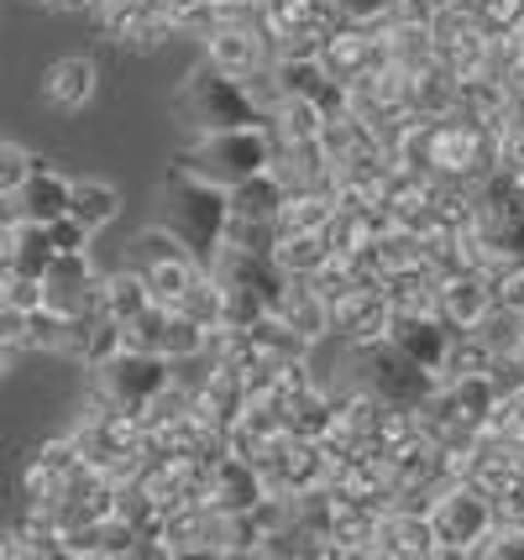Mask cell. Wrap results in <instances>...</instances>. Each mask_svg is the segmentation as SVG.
I'll return each mask as SVG.
<instances>
[{
  "label": "cell",
  "instance_id": "15",
  "mask_svg": "<svg viewBox=\"0 0 524 560\" xmlns=\"http://www.w3.org/2000/svg\"><path fill=\"white\" fill-rule=\"evenodd\" d=\"M430 43H435V63H446L456 79L488 69V32H482L467 11L435 5V16H430Z\"/></svg>",
  "mask_w": 524,
  "mask_h": 560
},
{
  "label": "cell",
  "instance_id": "31",
  "mask_svg": "<svg viewBox=\"0 0 524 560\" xmlns=\"http://www.w3.org/2000/svg\"><path fill=\"white\" fill-rule=\"evenodd\" d=\"M341 195L336 189H289L283 210H278V236L283 231H325V220L336 215Z\"/></svg>",
  "mask_w": 524,
  "mask_h": 560
},
{
  "label": "cell",
  "instance_id": "12",
  "mask_svg": "<svg viewBox=\"0 0 524 560\" xmlns=\"http://www.w3.org/2000/svg\"><path fill=\"white\" fill-rule=\"evenodd\" d=\"M388 319H394V304H388V289L383 283H351V289L330 293V336L347 346H368L388 336Z\"/></svg>",
  "mask_w": 524,
  "mask_h": 560
},
{
  "label": "cell",
  "instance_id": "46",
  "mask_svg": "<svg viewBox=\"0 0 524 560\" xmlns=\"http://www.w3.org/2000/svg\"><path fill=\"white\" fill-rule=\"evenodd\" d=\"M26 550H22V535L16 529H0V560H22Z\"/></svg>",
  "mask_w": 524,
  "mask_h": 560
},
{
  "label": "cell",
  "instance_id": "39",
  "mask_svg": "<svg viewBox=\"0 0 524 560\" xmlns=\"http://www.w3.org/2000/svg\"><path fill=\"white\" fill-rule=\"evenodd\" d=\"M37 163H43V158H32L26 147L0 142V199H16V189L32 178V168H37Z\"/></svg>",
  "mask_w": 524,
  "mask_h": 560
},
{
  "label": "cell",
  "instance_id": "18",
  "mask_svg": "<svg viewBox=\"0 0 524 560\" xmlns=\"http://www.w3.org/2000/svg\"><path fill=\"white\" fill-rule=\"evenodd\" d=\"M388 341L399 346L404 357H415L424 372H435V377H441L456 330H451L441 315H430V310H394V319H388Z\"/></svg>",
  "mask_w": 524,
  "mask_h": 560
},
{
  "label": "cell",
  "instance_id": "49",
  "mask_svg": "<svg viewBox=\"0 0 524 560\" xmlns=\"http://www.w3.org/2000/svg\"><path fill=\"white\" fill-rule=\"evenodd\" d=\"M514 372H520V377H524V357H520V366H514Z\"/></svg>",
  "mask_w": 524,
  "mask_h": 560
},
{
  "label": "cell",
  "instance_id": "32",
  "mask_svg": "<svg viewBox=\"0 0 524 560\" xmlns=\"http://www.w3.org/2000/svg\"><path fill=\"white\" fill-rule=\"evenodd\" d=\"M383 289H388V304H394V310H430V315H435L441 272L430 268V262H420V268L388 272V278H383Z\"/></svg>",
  "mask_w": 524,
  "mask_h": 560
},
{
  "label": "cell",
  "instance_id": "3",
  "mask_svg": "<svg viewBox=\"0 0 524 560\" xmlns=\"http://www.w3.org/2000/svg\"><path fill=\"white\" fill-rule=\"evenodd\" d=\"M174 168L195 173L205 184L236 189L252 173L273 168V131L268 126H236V131H195L174 152Z\"/></svg>",
  "mask_w": 524,
  "mask_h": 560
},
{
  "label": "cell",
  "instance_id": "13",
  "mask_svg": "<svg viewBox=\"0 0 524 560\" xmlns=\"http://www.w3.org/2000/svg\"><path fill=\"white\" fill-rule=\"evenodd\" d=\"M210 272H216L221 289H242V293H252V299H263L268 310H278L283 293H289V272L278 268L268 252H247V246H236V242H225L221 252H216Z\"/></svg>",
  "mask_w": 524,
  "mask_h": 560
},
{
  "label": "cell",
  "instance_id": "4",
  "mask_svg": "<svg viewBox=\"0 0 524 560\" xmlns=\"http://www.w3.org/2000/svg\"><path fill=\"white\" fill-rule=\"evenodd\" d=\"M503 163V126L477 116H435L430 121V178L482 184Z\"/></svg>",
  "mask_w": 524,
  "mask_h": 560
},
{
  "label": "cell",
  "instance_id": "42",
  "mask_svg": "<svg viewBox=\"0 0 524 560\" xmlns=\"http://www.w3.org/2000/svg\"><path fill=\"white\" fill-rule=\"evenodd\" d=\"M48 236H53L58 252H90V236H95V231H90V225H79L74 215H58L48 225Z\"/></svg>",
  "mask_w": 524,
  "mask_h": 560
},
{
  "label": "cell",
  "instance_id": "10",
  "mask_svg": "<svg viewBox=\"0 0 524 560\" xmlns=\"http://www.w3.org/2000/svg\"><path fill=\"white\" fill-rule=\"evenodd\" d=\"M131 246H137V268H142V278H148L152 299H158V304H174V310H178L184 289L200 278L205 262L184 242H178L168 225H152V231H142Z\"/></svg>",
  "mask_w": 524,
  "mask_h": 560
},
{
  "label": "cell",
  "instance_id": "37",
  "mask_svg": "<svg viewBox=\"0 0 524 560\" xmlns=\"http://www.w3.org/2000/svg\"><path fill=\"white\" fill-rule=\"evenodd\" d=\"M482 278L493 289V304H509V310L524 315V257H493L482 268Z\"/></svg>",
  "mask_w": 524,
  "mask_h": 560
},
{
  "label": "cell",
  "instance_id": "23",
  "mask_svg": "<svg viewBox=\"0 0 524 560\" xmlns=\"http://www.w3.org/2000/svg\"><path fill=\"white\" fill-rule=\"evenodd\" d=\"M294 336H304L310 346H321L330 336V299H325L310 278H289V293H283V304L273 310Z\"/></svg>",
  "mask_w": 524,
  "mask_h": 560
},
{
  "label": "cell",
  "instance_id": "11",
  "mask_svg": "<svg viewBox=\"0 0 524 560\" xmlns=\"http://www.w3.org/2000/svg\"><path fill=\"white\" fill-rule=\"evenodd\" d=\"M321 63L330 69V79H362V73H373L388 63V37H383V22H341L330 26V37L321 43Z\"/></svg>",
  "mask_w": 524,
  "mask_h": 560
},
{
  "label": "cell",
  "instance_id": "30",
  "mask_svg": "<svg viewBox=\"0 0 524 560\" xmlns=\"http://www.w3.org/2000/svg\"><path fill=\"white\" fill-rule=\"evenodd\" d=\"M383 37H388V63H399L404 73H420L424 63H435L430 22H415V16H394V22H383Z\"/></svg>",
  "mask_w": 524,
  "mask_h": 560
},
{
  "label": "cell",
  "instance_id": "28",
  "mask_svg": "<svg viewBox=\"0 0 524 560\" xmlns=\"http://www.w3.org/2000/svg\"><path fill=\"white\" fill-rule=\"evenodd\" d=\"M101 304H105V315H110V319L131 325L137 315H148L158 299H152L148 278H142V268L131 262V268H121V272H110V278H101Z\"/></svg>",
  "mask_w": 524,
  "mask_h": 560
},
{
  "label": "cell",
  "instance_id": "48",
  "mask_svg": "<svg viewBox=\"0 0 524 560\" xmlns=\"http://www.w3.org/2000/svg\"><path fill=\"white\" fill-rule=\"evenodd\" d=\"M53 5H90V0H53Z\"/></svg>",
  "mask_w": 524,
  "mask_h": 560
},
{
  "label": "cell",
  "instance_id": "8",
  "mask_svg": "<svg viewBox=\"0 0 524 560\" xmlns=\"http://www.w3.org/2000/svg\"><path fill=\"white\" fill-rule=\"evenodd\" d=\"M336 22H341V11L330 0H263V37H268L273 58L321 52Z\"/></svg>",
  "mask_w": 524,
  "mask_h": 560
},
{
  "label": "cell",
  "instance_id": "29",
  "mask_svg": "<svg viewBox=\"0 0 524 560\" xmlns=\"http://www.w3.org/2000/svg\"><path fill=\"white\" fill-rule=\"evenodd\" d=\"M283 199H289V184H283L273 168L252 173L247 184H236V189H231V215H236V220H273V225H278Z\"/></svg>",
  "mask_w": 524,
  "mask_h": 560
},
{
  "label": "cell",
  "instance_id": "9",
  "mask_svg": "<svg viewBox=\"0 0 524 560\" xmlns=\"http://www.w3.org/2000/svg\"><path fill=\"white\" fill-rule=\"evenodd\" d=\"M168 383H174V362L158 357V351H131V346H121L105 366H95V393H105L110 404H121L131 415L148 409Z\"/></svg>",
  "mask_w": 524,
  "mask_h": 560
},
{
  "label": "cell",
  "instance_id": "14",
  "mask_svg": "<svg viewBox=\"0 0 524 560\" xmlns=\"http://www.w3.org/2000/svg\"><path fill=\"white\" fill-rule=\"evenodd\" d=\"M205 58H210L216 69L236 73V79L268 69V63H273V48H268V37H263V11H257V16H225V22L205 37Z\"/></svg>",
  "mask_w": 524,
  "mask_h": 560
},
{
  "label": "cell",
  "instance_id": "19",
  "mask_svg": "<svg viewBox=\"0 0 524 560\" xmlns=\"http://www.w3.org/2000/svg\"><path fill=\"white\" fill-rule=\"evenodd\" d=\"M347 105L362 121H409V73L399 63H383V69L362 73L347 84Z\"/></svg>",
  "mask_w": 524,
  "mask_h": 560
},
{
  "label": "cell",
  "instance_id": "34",
  "mask_svg": "<svg viewBox=\"0 0 524 560\" xmlns=\"http://www.w3.org/2000/svg\"><path fill=\"white\" fill-rule=\"evenodd\" d=\"M11 246H16V272H26V278H43L53 268V257H58L48 225H37V220H16L11 225Z\"/></svg>",
  "mask_w": 524,
  "mask_h": 560
},
{
  "label": "cell",
  "instance_id": "36",
  "mask_svg": "<svg viewBox=\"0 0 524 560\" xmlns=\"http://www.w3.org/2000/svg\"><path fill=\"white\" fill-rule=\"evenodd\" d=\"M16 535H22V550L26 556H63V529H58V518L48 509H26L22 524H16Z\"/></svg>",
  "mask_w": 524,
  "mask_h": 560
},
{
  "label": "cell",
  "instance_id": "45",
  "mask_svg": "<svg viewBox=\"0 0 524 560\" xmlns=\"http://www.w3.org/2000/svg\"><path fill=\"white\" fill-rule=\"evenodd\" d=\"M11 272H16V246H11V225H0V299H5Z\"/></svg>",
  "mask_w": 524,
  "mask_h": 560
},
{
  "label": "cell",
  "instance_id": "6",
  "mask_svg": "<svg viewBox=\"0 0 524 560\" xmlns=\"http://www.w3.org/2000/svg\"><path fill=\"white\" fill-rule=\"evenodd\" d=\"M430 524H435V539H441V560H473L482 550V539L493 535V524H499L493 492H482L467 477L446 482L441 498L430 503Z\"/></svg>",
  "mask_w": 524,
  "mask_h": 560
},
{
  "label": "cell",
  "instance_id": "25",
  "mask_svg": "<svg viewBox=\"0 0 524 560\" xmlns=\"http://www.w3.org/2000/svg\"><path fill=\"white\" fill-rule=\"evenodd\" d=\"M95 84H101V69L90 58H58L43 73V100L58 105V110H84L95 100Z\"/></svg>",
  "mask_w": 524,
  "mask_h": 560
},
{
  "label": "cell",
  "instance_id": "38",
  "mask_svg": "<svg viewBox=\"0 0 524 560\" xmlns=\"http://www.w3.org/2000/svg\"><path fill=\"white\" fill-rule=\"evenodd\" d=\"M69 325L74 315H58V310H32L26 315V351H58L63 357V341H69Z\"/></svg>",
  "mask_w": 524,
  "mask_h": 560
},
{
  "label": "cell",
  "instance_id": "20",
  "mask_svg": "<svg viewBox=\"0 0 524 560\" xmlns=\"http://www.w3.org/2000/svg\"><path fill=\"white\" fill-rule=\"evenodd\" d=\"M488 304H493V289H488L482 268H456V272H446V278H441L435 315L446 319L451 330H473L477 319L488 315Z\"/></svg>",
  "mask_w": 524,
  "mask_h": 560
},
{
  "label": "cell",
  "instance_id": "17",
  "mask_svg": "<svg viewBox=\"0 0 524 560\" xmlns=\"http://www.w3.org/2000/svg\"><path fill=\"white\" fill-rule=\"evenodd\" d=\"M330 482V451L321 440H289L283 456L263 466V488L283 492V498H304V492H321Z\"/></svg>",
  "mask_w": 524,
  "mask_h": 560
},
{
  "label": "cell",
  "instance_id": "2",
  "mask_svg": "<svg viewBox=\"0 0 524 560\" xmlns=\"http://www.w3.org/2000/svg\"><path fill=\"white\" fill-rule=\"evenodd\" d=\"M174 116L178 126L195 137V131H236V126H268V110L252 100V90L236 73L216 69L205 58L200 69H189V79L178 84L174 95Z\"/></svg>",
  "mask_w": 524,
  "mask_h": 560
},
{
  "label": "cell",
  "instance_id": "24",
  "mask_svg": "<svg viewBox=\"0 0 524 560\" xmlns=\"http://www.w3.org/2000/svg\"><path fill=\"white\" fill-rule=\"evenodd\" d=\"M69 195H74V184L63 178V173H53L48 163H37L32 178H26L22 189H16V220H37V225H53L58 215H69Z\"/></svg>",
  "mask_w": 524,
  "mask_h": 560
},
{
  "label": "cell",
  "instance_id": "16",
  "mask_svg": "<svg viewBox=\"0 0 524 560\" xmlns=\"http://www.w3.org/2000/svg\"><path fill=\"white\" fill-rule=\"evenodd\" d=\"M43 304L58 315H84L101 304V272L90 262V252H58L53 268L43 272Z\"/></svg>",
  "mask_w": 524,
  "mask_h": 560
},
{
  "label": "cell",
  "instance_id": "5",
  "mask_svg": "<svg viewBox=\"0 0 524 560\" xmlns=\"http://www.w3.org/2000/svg\"><path fill=\"white\" fill-rule=\"evenodd\" d=\"M435 372H424L415 357H404L399 346L388 341H368V346H347V388H362L394 404V409H420L424 398L435 393Z\"/></svg>",
  "mask_w": 524,
  "mask_h": 560
},
{
  "label": "cell",
  "instance_id": "21",
  "mask_svg": "<svg viewBox=\"0 0 524 560\" xmlns=\"http://www.w3.org/2000/svg\"><path fill=\"white\" fill-rule=\"evenodd\" d=\"M473 341L493 357V366H499L503 383H514L520 372V357H524V315L520 310H509V304H488V315L473 325Z\"/></svg>",
  "mask_w": 524,
  "mask_h": 560
},
{
  "label": "cell",
  "instance_id": "41",
  "mask_svg": "<svg viewBox=\"0 0 524 560\" xmlns=\"http://www.w3.org/2000/svg\"><path fill=\"white\" fill-rule=\"evenodd\" d=\"M347 22H394L404 0H330Z\"/></svg>",
  "mask_w": 524,
  "mask_h": 560
},
{
  "label": "cell",
  "instance_id": "27",
  "mask_svg": "<svg viewBox=\"0 0 524 560\" xmlns=\"http://www.w3.org/2000/svg\"><path fill=\"white\" fill-rule=\"evenodd\" d=\"M330 257H336V246H330L325 231H283L273 246V262L289 272V278H315Z\"/></svg>",
  "mask_w": 524,
  "mask_h": 560
},
{
  "label": "cell",
  "instance_id": "7",
  "mask_svg": "<svg viewBox=\"0 0 524 560\" xmlns=\"http://www.w3.org/2000/svg\"><path fill=\"white\" fill-rule=\"evenodd\" d=\"M473 225L493 257H524V178L509 163L473 189Z\"/></svg>",
  "mask_w": 524,
  "mask_h": 560
},
{
  "label": "cell",
  "instance_id": "26",
  "mask_svg": "<svg viewBox=\"0 0 524 560\" xmlns=\"http://www.w3.org/2000/svg\"><path fill=\"white\" fill-rule=\"evenodd\" d=\"M456 110V73L446 63H424L420 73H409V116L435 121Z\"/></svg>",
  "mask_w": 524,
  "mask_h": 560
},
{
  "label": "cell",
  "instance_id": "22",
  "mask_svg": "<svg viewBox=\"0 0 524 560\" xmlns=\"http://www.w3.org/2000/svg\"><path fill=\"white\" fill-rule=\"evenodd\" d=\"M263 492H268L263 488V471L252 462H242V456H231V451L210 471V509L221 513H252L263 503Z\"/></svg>",
  "mask_w": 524,
  "mask_h": 560
},
{
  "label": "cell",
  "instance_id": "1",
  "mask_svg": "<svg viewBox=\"0 0 524 560\" xmlns=\"http://www.w3.org/2000/svg\"><path fill=\"white\" fill-rule=\"evenodd\" d=\"M163 225L210 268L216 252L225 246L231 189L205 184V178H195V173H184V168H168V178H163Z\"/></svg>",
  "mask_w": 524,
  "mask_h": 560
},
{
  "label": "cell",
  "instance_id": "47",
  "mask_svg": "<svg viewBox=\"0 0 524 560\" xmlns=\"http://www.w3.org/2000/svg\"><path fill=\"white\" fill-rule=\"evenodd\" d=\"M5 372H11V351H0V377H5Z\"/></svg>",
  "mask_w": 524,
  "mask_h": 560
},
{
  "label": "cell",
  "instance_id": "35",
  "mask_svg": "<svg viewBox=\"0 0 524 560\" xmlns=\"http://www.w3.org/2000/svg\"><path fill=\"white\" fill-rule=\"evenodd\" d=\"M178 310L216 336V330H221V315H225V293H221V283H216V272L200 268V278H195V283L184 289V299H178Z\"/></svg>",
  "mask_w": 524,
  "mask_h": 560
},
{
  "label": "cell",
  "instance_id": "43",
  "mask_svg": "<svg viewBox=\"0 0 524 560\" xmlns=\"http://www.w3.org/2000/svg\"><path fill=\"white\" fill-rule=\"evenodd\" d=\"M0 351H26V310L0 299Z\"/></svg>",
  "mask_w": 524,
  "mask_h": 560
},
{
  "label": "cell",
  "instance_id": "44",
  "mask_svg": "<svg viewBox=\"0 0 524 560\" xmlns=\"http://www.w3.org/2000/svg\"><path fill=\"white\" fill-rule=\"evenodd\" d=\"M5 304H16V310H43V278H26V272H11V283H5Z\"/></svg>",
  "mask_w": 524,
  "mask_h": 560
},
{
  "label": "cell",
  "instance_id": "40",
  "mask_svg": "<svg viewBox=\"0 0 524 560\" xmlns=\"http://www.w3.org/2000/svg\"><path fill=\"white\" fill-rule=\"evenodd\" d=\"M482 560H524V524H493V535L482 539Z\"/></svg>",
  "mask_w": 524,
  "mask_h": 560
},
{
  "label": "cell",
  "instance_id": "33",
  "mask_svg": "<svg viewBox=\"0 0 524 560\" xmlns=\"http://www.w3.org/2000/svg\"><path fill=\"white\" fill-rule=\"evenodd\" d=\"M69 215L79 225H90V231H105L110 220L121 215V195L110 184H101V178H79L74 195H69Z\"/></svg>",
  "mask_w": 524,
  "mask_h": 560
}]
</instances>
